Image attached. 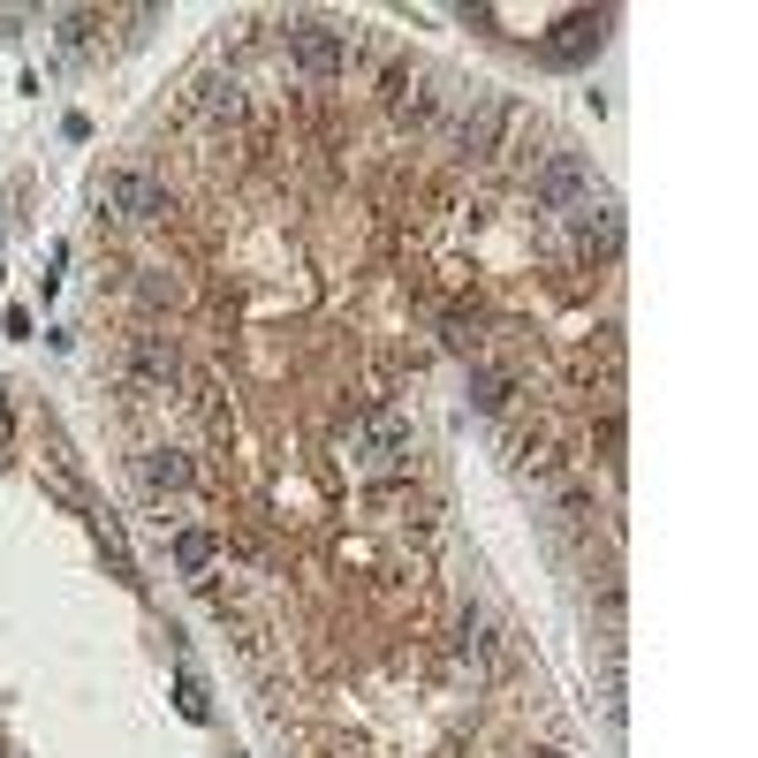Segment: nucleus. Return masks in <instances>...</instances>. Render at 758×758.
Segmentation results:
<instances>
[{
	"label": "nucleus",
	"mask_w": 758,
	"mask_h": 758,
	"mask_svg": "<svg viewBox=\"0 0 758 758\" xmlns=\"http://www.w3.org/2000/svg\"><path fill=\"white\" fill-rule=\"evenodd\" d=\"M531 190L547 198L553 212H577L591 198V182H585V168L569 160V152H553V160H539V174H531Z\"/></svg>",
	"instance_id": "39448f33"
},
{
	"label": "nucleus",
	"mask_w": 758,
	"mask_h": 758,
	"mask_svg": "<svg viewBox=\"0 0 758 758\" xmlns=\"http://www.w3.org/2000/svg\"><path fill=\"white\" fill-rule=\"evenodd\" d=\"M387 107H395V122H425L432 114V91H425V77H387Z\"/></svg>",
	"instance_id": "9d476101"
},
{
	"label": "nucleus",
	"mask_w": 758,
	"mask_h": 758,
	"mask_svg": "<svg viewBox=\"0 0 758 758\" xmlns=\"http://www.w3.org/2000/svg\"><path fill=\"white\" fill-rule=\"evenodd\" d=\"M349 456L379 478H395V470H410V418L402 410H365L357 432H349Z\"/></svg>",
	"instance_id": "f257e3e1"
},
{
	"label": "nucleus",
	"mask_w": 758,
	"mask_h": 758,
	"mask_svg": "<svg viewBox=\"0 0 758 758\" xmlns=\"http://www.w3.org/2000/svg\"><path fill=\"white\" fill-rule=\"evenodd\" d=\"M99 206L114 212V220H168V190L152 182V174H137V168H114L107 182H99Z\"/></svg>",
	"instance_id": "7ed1b4c3"
},
{
	"label": "nucleus",
	"mask_w": 758,
	"mask_h": 758,
	"mask_svg": "<svg viewBox=\"0 0 758 758\" xmlns=\"http://www.w3.org/2000/svg\"><path fill=\"white\" fill-rule=\"evenodd\" d=\"M281 46H289V61L303 69V77H341L349 53H357V39L335 31V23H319V16H296L289 31H281Z\"/></svg>",
	"instance_id": "f03ea898"
},
{
	"label": "nucleus",
	"mask_w": 758,
	"mask_h": 758,
	"mask_svg": "<svg viewBox=\"0 0 758 758\" xmlns=\"http://www.w3.org/2000/svg\"><path fill=\"white\" fill-rule=\"evenodd\" d=\"M137 478H144L152 493H182L198 470H190V456H174V448H144V456H137Z\"/></svg>",
	"instance_id": "423d86ee"
},
{
	"label": "nucleus",
	"mask_w": 758,
	"mask_h": 758,
	"mask_svg": "<svg viewBox=\"0 0 758 758\" xmlns=\"http://www.w3.org/2000/svg\"><path fill=\"white\" fill-rule=\"evenodd\" d=\"M129 357H137V372L152 379V387H174V379H182V349H174L168 335H137Z\"/></svg>",
	"instance_id": "0eeeda50"
},
{
	"label": "nucleus",
	"mask_w": 758,
	"mask_h": 758,
	"mask_svg": "<svg viewBox=\"0 0 758 758\" xmlns=\"http://www.w3.org/2000/svg\"><path fill=\"white\" fill-rule=\"evenodd\" d=\"M599 31H607V16H561V39H547V53L553 61H585L599 46Z\"/></svg>",
	"instance_id": "1a4fd4ad"
},
{
	"label": "nucleus",
	"mask_w": 758,
	"mask_h": 758,
	"mask_svg": "<svg viewBox=\"0 0 758 758\" xmlns=\"http://www.w3.org/2000/svg\"><path fill=\"white\" fill-rule=\"evenodd\" d=\"M8 432H16V425H8V402H0V448H8Z\"/></svg>",
	"instance_id": "dca6fc26"
},
{
	"label": "nucleus",
	"mask_w": 758,
	"mask_h": 758,
	"mask_svg": "<svg viewBox=\"0 0 758 758\" xmlns=\"http://www.w3.org/2000/svg\"><path fill=\"white\" fill-rule=\"evenodd\" d=\"M493 137H501V107H478V114L463 122V144L470 152H493Z\"/></svg>",
	"instance_id": "f8f14e48"
},
{
	"label": "nucleus",
	"mask_w": 758,
	"mask_h": 758,
	"mask_svg": "<svg viewBox=\"0 0 758 758\" xmlns=\"http://www.w3.org/2000/svg\"><path fill=\"white\" fill-rule=\"evenodd\" d=\"M174 706H182V720H212V698H206V682H198V675H182V682H174Z\"/></svg>",
	"instance_id": "ddd939ff"
},
{
	"label": "nucleus",
	"mask_w": 758,
	"mask_h": 758,
	"mask_svg": "<svg viewBox=\"0 0 758 758\" xmlns=\"http://www.w3.org/2000/svg\"><path fill=\"white\" fill-rule=\"evenodd\" d=\"M137 296H144V303H174V281L168 273H137Z\"/></svg>",
	"instance_id": "2eb2a0df"
},
{
	"label": "nucleus",
	"mask_w": 758,
	"mask_h": 758,
	"mask_svg": "<svg viewBox=\"0 0 758 758\" xmlns=\"http://www.w3.org/2000/svg\"><path fill=\"white\" fill-rule=\"evenodd\" d=\"M212 561H220V539L212 531H174V569L182 577H206Z\"/></svg>",
	"instance_id": "9b49d317"
},
{
	"label": "nucleus",
	"mask_w": 758,
	"mask_h": 758,
	"mask_svg": "<svg viewBox=\"0 0 758 758\" xmlns=\"http://www.w3.org/2000/svg\"><path fill=\"white\" fill-rule=\"evenodd\" d=\"M569 220V236H577V251L585 258H615L622 251V212L607 206V198H585L577 212H561Z\"/></svg>",
	"instance_id": "20e7f679"
},
{
	"label": "nucleus",
	"mask_w": 758,
	"mask_h": 758,
	"mask_svg": "<svg viewBox=\"0 0 758 758\" xmlns=\"http://www.w3.org/2000/svg\"><path fill=\"white\" fill-rule=\"evenodd\" d=\"M470 402H478V410H501V402H508V379L501 372H478V379H470Z\"/></svg>",
	"instance_id": "4468645a"
},
{
	"label": "nucleus",
	"mask_w": 758,
	"mask_h": 758,
	"mask_svg": "<svg viewBox=\"0 0 758 758\" xmlns=\"http://www.w3.org/2000/svg\"><path fill=\"white\" fill-rule=\"evenodd\" d=\"M198 114H206V122H243V84H236V77H198Z\"/></svg>",
	"instance_id": "6e6552de"
}]
</instances>
